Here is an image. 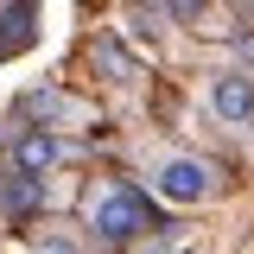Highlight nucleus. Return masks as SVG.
<instances>
[{
	"mask_svg": "<svg viewBox=\"0 0 254 254\" xmlns=\"http://www.w3.org/2000/svg\"><path fill=\"white\" fill-rule=\"evenodd\" d=\"M19 108H26L32 127H51V121H89V108H83L76 95H64V89H32Z\"/></svg>",
	"mask_w": 254,
	"mask_h": 254,
	"instance_id": "obj_5",
	"label": "nucleus"
},
{
	"mask_svg": "<svg viewBox=\"0 0 254 254\" xmlns=\"http://www.w3.org/2000/svg\"><path fill=\"white\" fill-rule=\"evenodd\" d=\"M146 254H190L185 242H165V248H146Z\"/></svg>",
	"mask_w": 254,
	"mask_h": 254,
	"instance_id": "obj_10",
	"label": "nucleus"
},
{
	"mask_svg": "<svg viewBox=\"0 0 254 254\" xmlns=\"http://www.w3.org/2000/svg\"><path fill=\"white\" fill-rule=\"evenodd\" d=\"M153 185L165 203H178V210H197V203H210L216 197V172H210V159L197 153H165L153 172Z\"/></svg>",
	"mask_w": 254,
	"mask_h": 254,
	"instance_id": "obj_2",
	"label": "nucleus"
},
{
	"mask_svg": "<svg viewBox=\"0 0 254 254\" xmlns=\"http://www.w3.org/2000/svg\"><path fill=\"white\" fill-rule=\"evenodd\" d=\"M89 229L108 235V242H127V235H146L153 229V203L133 185H102L89 197Z\"/></svg>",
	"mask_w": 254,
	"mask_h": 254,
	"instance_id": "obj_1",
	"label": "nucleus"
},
{
	"mask_svg": "<svg viewBox=\"0 0 254 254\" xmlns=\"http://www.w3.org/2000/svg\"><path fill=\"white\" fill-rule=\"evenodd\" d=\"M235 6H254V0H235Z\"/></svg>",
	"mask_w": 254,
	"mask_h": 254,
	"instance_id": "obj_11",
	"label": "nucleus"
},
{
	"mask_svg": "<svg viewBox=\"0 0 254 254\" xmlns=\"http://www.w3.org/2000/svg\"><path fill=\"white\" fill-rule=\"evenodd\" d=\"M64 159V140L51 127H26L19 140H13V172H51Z\"/></svg>",
	"mask_w": 254,
	"mask_h": 254,
	"instance_id": "obj_4",
	"label": "nucleus"
},
{
	"mask_svg": "<svg viewBox=\"0 0 254 254\" xmlns=\"http://www.w3.org/2000/svg\"><path fill=\"white\" fill-rule=\"evenodd\" d=\"M32 254H83V248H76V235H38Z\"/></svg>",
	"mask_w": 254,
	"mask_h": 254,
	"instance_id": "obj_8",
	"label": "nucleus"
},
{
	"mask_svg": "<svg viewBox=\"0 0 254 254\" xmlns=\"http://www.w3.org/2000/svg\"><path fill=\"white\" fill-rule=\"evenodd\" d=\"M38 203H45L38 172H0V216H32Z\"/></svg>",
	"mask_w": 254,
	"mask_h": 254,
	"instance_id": "obj_6",
	"label": "nucleus"
},
{
	"mask_svg": "<svg viewBox=\"0 0 254 254\" xmlns=\"http://www.w3.org/2000/svg\"><path fill=\"white\" fill-rule=\"evenodd\" d=\"M95 70H102L108 83H127V76H133V58H121L115 45H95Z\"/></svg>",
	"mask_w": 254,
	"mask_h": 254,
	"instance_id": "obj_7",
	"label": "nucleus"
},
{
	"mask_svg": "<svg viewBox=\"0 0 254 254\" xmlns=\"http://www.w3.org/2000/svg\"><path fill=\"white\" fill-rule=\"evenodd\" d=\"M159 13H172V19H203V0H153Z\"/></svg>",
	"mask_w": 254,
	"mask_h": 254,
	"instance_id": "obj_9",
	"label": "nucleus"
},
{
	"mask_svg": "<svg viewBox=\"0 0 254 254\" xmlns=\"http://www.w3.org/2000/svg\"><path fill=\"white\" fill-rule=\"evenodd\" d=\"M203 102H210V115H216L222 127L254 133V76L248 70H216L210 89H203Z\"/></svg>",
	"mask_w": 254,
	"mask_h": 254,
	"instance_id": "obj_3",
	"label": "nucleus"
}]
</instances>
